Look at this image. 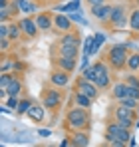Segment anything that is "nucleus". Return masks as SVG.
Masks as SVG:
<instances>
[{
  "label": "nucleus",
  "instance_id": "nucleus-1",
  "mask_svg": "<svg viewBox=\"0 0 139 147\" xmlns=\"http://www.w3.org/2000/svg\"><path fill=\"white\" fill-rule=\"evenodd\" d=\"M66 129L68 131H78V129H84V131H90L92 129V113L90 109L86 107H80V105H74L66 111Z\"/></svg>",
  "mask_w": 139,
  "mask_h": 147
},
{
  "label": "nucleus",
  "instance_id": "nucleus-2",
  "mask_svg": "<svg viewBox=\"0 0 139 147\" xmlns=\"http://www.w3.org/2000/svg\"><path fill=\"white\" fill-rule=\"evenodd\" d=\"M58 48V56H64V58H76L82 54V34L80 30H74V32H68V34H62V38L58 40L56 44Z\"/></svg>",
  "mask_w": 139,
  "mask_h": 147
},
{
  "label": "nucleus",
  "instance_id": "nucleus-3",
  "mask_svg": "<svg viewBox=\"0 0 139 147\" xmlns=\"http://www.w3.org/2000/svg\"><path fill=\"white\" fill-rule=\"evenodd\" d=\"M127 60H129V50L127 44H115L107 50L105 54V62L109 64V68L113 72H123L127 70Z\"/></svg>",
  "mask_w": 139,
  "mask_h": 147
},
{
  "label": "nucleus",
  "instance_id": "nucleus-4",
  "mask_svg": "<svg viewBox=\"0 0 139 147\" xmlns=\"http://www.w3.org/2000/svg\"><path fill=\"white\" fill-rule=\"evenodd\" d=\"M111 119H115L117 123H121L127 129H135V121H137V109H129L121 103H117L111 109Z\"/></svg>",
  "mask_w": 139,
  "mask_h": 147
},
{
  "label": "nucleus",
  "instance_id": "nucleus-5",
  "mask_svg": "<svg viewBox=\"0 0 139 147\" xmlns=\"http://www.w3.org/2000/svg\"><path fill=\"white\" fill-rule=\"evenodd\" d=\"M62 101H64L62 88H56V86H52V84H50V88H44V90H42V98H40V103H42L46 109H50V111L58 109V107L62 105Z\"/></svg>",
  "mask_w": 139,
  "mask_h": 147
},
{
  "label": "nucleus",
  "instance_id": "nucleus-6",
  "mask_svg": "<svg viewBox=\"0 0 139 147\" xmlns=\"http://www.w3.org/2000/svg\"><path fill=\"white\" fill-rule=\"evenodd\" d=\"M107 26H111L115 30L129 26V8H127V4H123V2L113 4V12H111V18H109Z\"/></svg>",
  "mask_w": 139,
  "mask_h": 147
},
{
  "label": "nucleus",
  "instance_id": "nucleus-7",
  "mask_svg": "<svg viewBox=\"0 0 139 147\" xmlns=\"http://www.w3.org/2000/svg\"><path fill=\"white\" fill-rule=\"evenodd\" d=\"M74 92H78V94H84V96H88L90 99H95L99 98V94H101V90L93 84V82H88V80H84L82 76L76 80V86H74Z\"/></svg>",
  "mask_w": 139,
  "mask_h": 147
},
{
  "label": "nucleus",
  "instance_id": "nucleus-8",
  "mask_svg": "<svg viewBox=\"0 0 139 147\" xmlns=\"http://www.w3.org/2000/svg\"><path fill=\"white\" fill-rule=\"evenodd\" d=\"M105 133H107V135H111V137H115V139H119V141H125V143H129V139H131V129L123 127V125H121V123H117L115 119H111V121L107 123Z\"/></svg>",
  "mask_w": 139,
  "mask_h": 147
},
{
  "label": "nucleus",
  "instance_id": "nucleus-9",
  "mask_svg": "<svg viewBox=\"0 0 139 147\" xmlns=\"http://www.w3.org/2000/svg\"><path fill=\"white\" fill-rule=\"evenodd\" d=\"M54 30L58 34H68V32H74L76 26H74V20L70 18V14H54Z\"/></svg>",
  "mask_w": 139,
  "mask_h": 147
},
{
  "label": "nucleus",
  "instance_id": "nucleus-10",
  "mask_svg": "<svg viewBox=\"0 0 139 147\" xmlns=\"http://www.w3.org/2000/svg\"><path fill=\"white\" fill-rule=\"evenodd\" d=\"M18 24H20V28H22V34H24L26 40H34V38L40 34V28H38V24H36L34 16H24V18L18 20Z\"/></svg>",
  "mask_w": 139,
  "mask_h": 147
},
{
  "label": "nucleus",
  "instance_id": "nucleus-11",
  "mask_svg": "<svg viewBox=\"0 0 139 147\" xmlns=\"http://www.w3.org/2000/svg\"><path fill=\"white\" fill-rule=\"evenodd\" d=\"M90 12H92V16L97 22L107 24L109 18H111V12H113V4L107 2V4H101V6H93V8H90Z\"/></svg>",
  "mask_w": 139,
  "mask_h": 147
},
{
  "label": "nucleus",
  "instance_id": "nucleus-12",
  "mask_svg": "<svg viewBox=\"0 0 139 147\" xmlns=\"http://www.w3.org/2000/svg\"><path fill=\"white\" fill-rule=\"evenodd\" d=\"M34 20L40 28V32L54 30V14L52 12H38V14H34Z\"/></svg>",
  "mask_w": 139,
  "mask_h": 147
},
{
  "label": "nucleus",
  "instance_id": "nucleus-13",
  "mask_svg": "<svg viewBox=\"0 0 139 147\" xmlns=\"http://www.w3.org/2000/svg\"><path fill=\"white\" fill-rule=\"evenodd\" d=\"M50 84L64 90V88L70 84V74L64 72V70H60V68H54V70L50 72Z\"/></svg>",
  "mask_w": 139,
  "mask_h": 147
},
{
  "label": "nucleus",
  "instance_id": "nucleus-14",
  "mask_svg": "<svg viewBox=\"0 0 139 147\" xmlns=\"http://www.w3.org/2000/svg\"><path fill=\"white\" fill-rule=\"evenodd\" d=\"M54 68H60L64 72L72 74L76 68H78V60L76 58H64V56H56L54 58Z\"/></svg>",
  "mask_w": 139,
  "mask_h": 147
},
{
  "label": "nucleus",
  "instance_id": "nucleus-15",
  "mask_svg": "<svg viewBox=\"0 0 139 147\" xmlns=\"http://www.w3.org/2000/svg\"><path fill=\"white\" fill-rule=\"evenodd\" d=\"M70 141L76 147H88L90 145V131H84V129L70 131Z\"/></svg>",
  "mask_w": 139,
  "mask_h": 147
},
{
  "label": "nucleus",
  "instance_id": "nucleus-16",
  "mask_svg": "<svg viewBox=\"0 0 139 147\" xmlns=\"http://www.w3.org/2000/svg\"><path fill=\"white\" fill-rule=\"evenodd\" d=\"M6 92H8V96H20V98H22L24 84H22L20 76H18L16 72H12V78H10V82H8V88H6Z\"/></svg>",
  "mask_w": 139,
  "mask_h": 147
},
{
  "label": "nucleus",
  "instance_id": "nucleus-17",
  "mask_svg": "<svg viewBox=\"0 0 139 147\" xmlns=\"http://www.w3.org/2000/svg\"><path fill=\"white\" fill-rule=\"evenodd\" d=\"M26 115L30 117V121H34V123H42V121H44V117H46V107H44L42 103L34 101V103H32V107H30V111H28Z\"/></svg>",
  "mask_w": 139,
  "mask_h": 147
},
{
  "label": "nucleus",
  "instance_id": "nucleus-18",
  "mask_svg": "<svg viewBox=\"0 0 139 147\" xmlns=\"http://www.w3.org/2000/svg\"><path fill=\"white\" fill-rule=\"evenodd\" d=\"M111 98H113V101H121V99L129 98V86L125 82H115L111 86Z\"/></svg>",
  "mask_w": 139,
  "mask_h": 147
},
{
  "label": "nucleus",
  "instance_id": "nucleus-19",
  "mask_svg": "<svg viewBox=\"0 0 139 147\" xmlns=\"http://www.w3.org/2000/svg\"><path fill=\"white\" fill-rule=\"evenodd\" d=\"M8 38H10L12 42H18L20 38H24L22 28H20V24H18L16 20H10V22H8Z\"/></svg>",
  "mask_w": 139,
  "mask_h": 147
},
{
  "label": "nucleus",
  "instance_id": "nucleus-20",
  "mask_svg": "<svg viewBox=\"0 0 139 147\" xmlns=\"http://www.w3.org/2000/svg\"><path fill=\"white\" fill-rule=\"evenodd\" d=\"M93 103V99H90L88 96H84V94H78V92H74V105H80V107H86V109H90Z\"/></svg>",
  "mask_w": 139,
  "mask_h": 147
},
{
  "label": "nucleus",
  "instance_id": "nucleus-21",
  "mask_svg": "<svg viewBox=\"0 0 139 147\" xmlns=\"http://www.w3.org/2000/svg\"><path fill=\"white\" fill-rule=\"evenodd\" d=\"M32 103H34V99H32V98L22 96V98H20V105H18V109H16V113H18V115H26V113L30 111Z\"/></svg>",
  "mask_w": 139,
  "mask_h": 147
},
{
  "label": "nucleus",
  "instance_id": "nucleus-22",
  "mask_svg": "<svg viewBox=\"0 0 139 147\" xmlns=\"http://www.w3.org/2000/svg\"><path fill=\"white\" fill-rule=\"evenodd\" d=\"M127 70H129L131 74H137V72H139V52H129Z\"/></svg>",
  "mask_w": 139,
  "mask_h": 147
},
{
  "label": "nucleus",
  "instance_id": "nucleus-23",
  "mask_svg": "<svg viewBox=\"0 0 139 147\" xmlns=\"http://www.w3.org/2000/svg\"><path fill=\"white\" fill-rule=\"evenodd\" d=\"M129 28L133 32H139V6L129 10Z\"/></svg>",
  "mask_w": 139,
  "mask_h": 147
},
{
  "label": "nucleus",
  "instance_id": "nucleus-24",
  "mask_svg": "<svg viewBox=\"0 0 139 147\" xmlns=\"http://www.w3.org/2000/svg\"><path fill=\"white\" fill-rule=\"evenodd\" d=\"M16 2H18V6H20V10L24 14H34L36 12V4L34 2H30V0H16Z\"/></svg>",
  "mask_w": 139,
  "mask_h": 147
},
{
  "label": "nucleus",
  "instance_id": "nucleus-25",
  "mask_svg": "<svg viewBox=\"0 0 139 147\" xmlns=\"http://www.w3.org/2000/svg\"><path fill=\"white\" fill-rule=\"evenodd\" d=\"M82 78H84V80H88V82H93V84H95V80H97V68L92 64L90 68H86V70L82 72Z\"/></svg>",
  "mask_w": 139,
  "mask_h": 147
},
{
  "label": "nucleus",
  "instance_id": "nucleus-26",
  "mask_svg": "<svg viewBox=\"0 0 139 147\" xmlns=\"http://www.w3.org/2000/svg\"><path fill=\"white\" fill-rule=\"evenodd\" d=\"M103 42H105V36H103L101 32L93 34V54H97V52H99V48L103 46Z\"/></svg>",
  "mask_w": 139,
  "mask_h": 147
},
{
  "label": "nucleus",
  "instance_id": "nucleus-27",
  "mask_svg": "<svg viewBox=\"0 0 139 147\" xmlns=\"http://www.w3.org/2000/svg\"><path fill=\"white\" fill-rule=\"evenodd\" d=\"M82 54L93 56V36H88V38L84 40V50H82Z\"/></svg>",
  "mask_w": 139,
  "mask_h": 147
},
{
  "label": "nucleus",
  "instance_id": "nucleus-28",
  "mask_svg": "<svg viewBox=\"0 0 139 147\" xmlns=\"http://www.w3.org/2000/svg\"><path fill=\"white\" fill-rule=\"evenodd\" d=\"M6 105H8L12 111H16L18 105H20V96H8V98H6Z\"/></svg>",
  "mask_w": 139,
  "mask_h": 147
},
{
  "label": "nucleus",
  "instance_id": "nucleus-29",
  "mask_svg": "<svg viewBox=\"0 0 139 147\" xmlns=\"http://www.w3.org/2000/svg\"><path fill=\"white\" fill-rule=\"evenodd\" d=\"M117 103H121V105H125L129 109H137L139 107V99H135V98H125V99H121V101H117Z\"/></svg>",
  "mask_w": 139,
  "mask_h": 147
},
{
  "label": "nucleus",
  "instance_id": "nucleus-30",
  "mask_svg": "<svg viewBox=\"0 0 139 147\" xmlns=\"http://www.w3.org/2000/svg\"><path fill=\"white\" fill-rule=\"evenodd\" d=\"M123 82H125L127 86H131V88H139V76H135V74H131V72L125 76Z\"/></svg>",
  "mask_w": 139,
  "mask_h": 147
},
{
  "label": "nucleus",
  "instance_id": "nucleus-31",
  "mask_svg": "<svg viewBox=\"0 0 139 147\" xmlns=\"http://www.w3.org/2000/svg\"><path fill=\"white\" fill-rule=\"evenodd\" d=\"M105 139H107V143H109L107 147H127V145H129V143H125V141H119V139L111 137V135H107V133H105Z\"/></svg>",
  "mask_w": 139,
  "mask_h": 147
},
{
  "label": "nucleus",
  "instance_id": "nucleus-32",
  "mask_svg": "<svg viewBox=\"0 0 139 147\" xmlns=\"http://www.w3.org/2000/svg\"><path fill=\"white\" fill-rule=\"evenodd\" d=\"M78 12H80V10H78ZM78 12H70V18L74 20V24H82V26H86V24H88V20H84V18H82V16H80Z\"/></svg>",
  "mask_w": 139,
  "mask_h": 147
},
{
  "label": "nucleus",
  "instance_id": "nucleus-33",
  "mask_svg": "<svg viewBox=\"0 0 139 147\" xmlns=\"http://www.w3.org/2000/svg\"><path fill=\"white\" fill-rule=\"evenodd\" d=\"M10 44H14V42H12L10 38H0V48H2V52H8Z\"/></svg>",
  "mask_w": 139,
  "mask_h": 147
},
{
  "label": "nucleus",
  "instance_id": "nucleus-34",
  "mask_svg": "<svg viewBox=\"0 0 139 147\" xmlns=\"http://www.w3.org/2000/svg\"><path fill=\"white\" fill-rule=\"evenodd\" d=\"M92 64H90V56H86V54H82V64H80V68H82V72L86 70V68H90Z\"/></svg>",
  "mask_w": 139,
  "mask_h": 147
},
{
  "label": "nucleus",
  "instance_id": "nucleus-35",
  "mask_svg": "<svg viewBox=\"0 0 139 147\" xmlns=\"http://www.w3.org/2000/svg\"><path fill=\"white\" fill-rule=\"evenodd\" d=\"M0 38H8V22H2L0 26Z\"/></svg>",
  "mask_w": 139,
  "mask_h": 147
},
{
  "label": "nucleus",
  "instance_id": "nucleus-36",
  "mask_svg": "<svg viewBox=\"0 0 139 147\" xmlns=\"http://www.w3.org/2000/svg\"><path fill=\"white\" fill-rule=\"evenodd\" d=\"M88 2V6L93 8V6H101V4H107V0H86Z\"/></svg>",
  "mask_w": 139,
  "mask_h": 147
},
{
  "label": "nucleus",
  "instance_id": "nucleus-37",
  "mask_svg": "<svg viewBox=\"0 0 139 147\" xmlns=\"http://www.w3.org/2000/svg\"><path fill=\"white\" fill-rule=\"evenodd\" d=\"M129 98L139 99V88H131V86H129Z\"/></svg>",
  "mask_w": 139,
  "mask_h": 147
},
{
  "label": "nucleus",
  "instance_id": "nucleus-38",
  "mask_svg": "<svg viewBox=\"0 0 139 147\" xmlns=\"http://www.w3.org/2000/svg\"><path fill=\"white\" fill-rule=\"evenodd\" d=\"M72 145V141H70V137H64L60 143H58V147H70Z\"/></svg>",
  "mask_w": 139,
  "mask_h": 147
},
{
  "label": "nucleus",
  "instance_id": "nucleus-39",
  "mask_svg": "<svg viewBox=\"0 0 139 147\" xmlns=\"http://www.w3.org/2000/svg\"><path fill=\"white\" fill-rule=\"evenodd\" d=\"M38 133H40L42 137H50V135H52V131H50V129H40Z\"/></svg>",
  "mask_w": 139,
  "mask_h": 147
},
{
  "label": "nucleus",
  "instance_id": "nucleus-40",
  "mask_svg": "<svg viewBox=\"0 0 139 147\" xmlns=\"http://www.w3.org/2000/svg\"><path fill=\"white\" fill-rule=\"evenodd\" d=\"M10 4V0H0V6H8Z\"/></svg>",
  "mask_w": 139,
  "mask_h": 147
},
{
  "label": "nucleus",
  "instance_id": "nucleus-41",
  "mask_svg": "<svg viewBox=\"0 0 139 147\" xmlns=\"http://www.w3.org/2000/svg\"><path fill=\"white\" fill-rule=\"evenodd\" d=\"M135 6H139V0H135Z\"/></svg>",
  "mask_w": 139,
  "mask_h": 147
},
{
  "label": "nucleus",
  "instance_id": "nucleus-42",
  "mask_svg": "<svg viewBox=\"0 0 139 147\" xmlns=\"http://www.w3.org/2000/svg\"><path fill=\"white\" fill-rule=\"evenodd\" d=\"M46 147H58V145H46Z\"/></svg>",
  "mask_w": 139,
  "mask_h": 147
},
{
  "label": "nucleus",
  "instance_id": "nucleus-43",
  "mask_svg": "<svg viewBox=\"0 0 139 147\" xmlns=\"http://www.w3.org/2000/svg\"><path fill=\"white\" fill-rule=\"evenodd\" d=\"M70 147H76V145H70Z\"/></svg>",
  "mask_w": 139,
  "mask_h": 147
},
{
  "label": "nucleus",
  "instance_id": "nucleus-44",
  "mask_svg": "<svg viewBox=\"0 0 139 147\" xmlns=\"http://www.w3.org/2000/svg\"><path fill=\"white\" fill-rule=\"evenodd\" d=\"M2 147H6V145H2Z\"/></svg>",
  "mask_w": 139,
  "mask_h": 147
}]
</instances>
